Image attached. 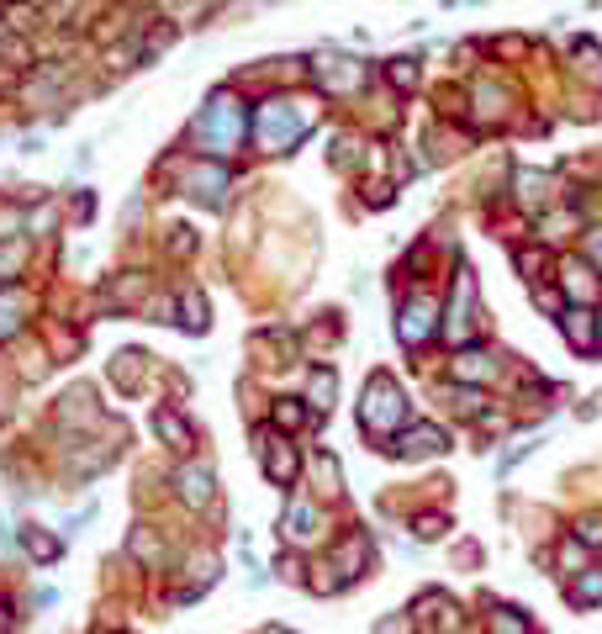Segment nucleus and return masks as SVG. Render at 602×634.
<instances>
[{
    "mask_svg": "<svg viewBox=\"0 0 602 634\" xmlns=\"http://www.w3.org/2000/svg\"><path fill=\"white\" fill-rule=\"evenodd\" d=\"M307 127H312V106L307 101H270V106H259V143H265V148H291Z\"/></svg>",
    "mask_w": 602,
    "mask_h": 634,
    "instance_id": "f257e3e1",
    "label": "nucleus"
},
{
    "mask_svg": "<svg viewBox=\"0 0 602 634\" xmlns=\"http://www.w3.org/2000/svg\"><path fill=\"white\" fill-rule=\"evenodd\" d=\"M196 138L212 143L217 154H222V148H233V143L243 138V101H233L228 90H222V96H212V101H206V111L196 117Z\"/></svg>",
    "mask_w": 602,
    "mask_h": 634,
    "instance_id": "f03ea898",
    "label": "nucleus"
},
{
    "mask_svg": "<svg viewBox=\"0 0 602 634\" xmlns=\"http://www.w3.org/2000/svg\"><path fill=\"white\" fill-rule=\"evenodd\" d=\"M360 418H365V428H375V434H391L402 418H407V402H402V391L391 386L386 376H375L370 381V391H365V407H360Z\"/></svg>",
    "mask_w": 602,
    "mask_h": 634,
    "instance_id": "7ed1b4c3",
    "label": "nucleus"
},
{
    "mask_svg": "<svg viewBox=\"0 0 602 634\" xmlns=\"http://www.w3.org/2000/svg\"><path fill=\"white\" fill-rule=\"evenodd\" d=\"M397 333L407 344H423L428 333H434V296H412V302H402V317H397Z\"/></svg>",
    "mask_w": 602,
    "mask_h": 634,
    "instance_id": "20e7f679",
    "label": "nucleus"
},
{
    "mask_svg": "<svg viewBox=\"0 0 602 634\" xmlns=\"http://www.w3.org/2000/svg\"><path fill=\"white\" fill-rule=\"evenodd\" d=\"M470 307H476V281L460 270V281H455V307H449V317H444L455 339H465V333H470Z\"/></svg>",
    "mask_w": 602,
    "mask_h": 634,
    "instance_id": "39448f33",
    "label": "nucleus"
},
{
    "mask_svg": "<svg viewBox=\"0 0 602 634\" xmlns=\"http://www.w3.org/2000/svg\"><path fill=\"white\" fill-rule=\"evenodd\" d=\"M180 497L196 502V508H206V502H212V471H206V465H185L180 471Z\"/></svg>",
    "mask_w": 602,
    "mask_h": 634,
    "instance_id": "423d86ee",
    "label": "nucleus"
},
{
    "mask_svg": "<svg viewBox=\"0 0 602 634\" xmlns=\"http://www.w3.org/2000/svg\"><path fill=\"white\" fill-rule=\"evenodd\" d=\"M228 164H201V170H191V191L201 185V196L206 201H222V191H228Z\"/></svg>",
    "mask_w": 602,
    "mask_h": 634,
    "instance_id": "0eeeda50",
    "label": "nucleus"
},
{
    "mask_svg": "<svg viewBox=\"0 0 602 634\" xmlns=\"http://www.w3.org/2000/svg\"><path fill=\"white\" fill-rule=\"evenodd\" d=\"M286 539H296V545L317 539V508H312V502H296V508H291V518H286Z\"/></svg>",
    "mask_w": 602,
    "mask_h": 634,
    "instance_id": "6e6552de",
    "label": "nucleus"
},
{
    "mask_svg": "<svg viewBox=\"0 0 602 634\" xmlns=\"http://www.w3.org/2000/svg\"><path fill=\"white\" fill-rule=\"evenodd\" d=\"M333 64H338V69L317 64V74H323V85H328V90H354V85L365 80V69H360V64H349V59H333Z\"/></svg>",
    "mask_w": 602,
    "mask_h": 634,
    "instance_id": "1a4fd4ad",
    "label": "nucleus"
},
{
    "mask_svg": "<svg viewBox=\"0 0 602 634\" xmlns=\"http://www.w3.org/2000/svg\"><path fill=\"white\" fill-rule=\"evenodd\" d=\"M492 370H497V365H492V354H481V349H465L460 360H455V376H460V381H470V386L486 381Z\"/></svg>",
    "mask_w": 602,
    "mask_h": 634,
    "instance_id": "9d476101",
    "label": "nucleus"
},
{
    "mask_svg": "<svg viewBox=\"0 0 602 634\" xmlns=\"http://www.w3.org/2000/svg\"><path fill=\"white\" fill-rule=\"evenodd\" d=\"M397 450L402 455H434V450H444V434L439 428H412V434H402Z\"/></svg>",
    "mask_w": 602,
    "mask_h": 634,
    "instance_id": "9b49d317",
    "label": "nucleus"
},
{
    "mask_svg": "<svg viewBox=\"0 0 602 634\" xmlns=\"http://www.w3.org/2000/svg\"><path fill=\"white\" fill-rule=\"evenodd\" d=\"M560 328H566V339H571V344H581V349L597 344V339H592V317L581 312V307H571L566 317H560Z\"/></svg>",
    "mask_w": 602,
    "mask_h": 634,
    "instance_id": "f8f14e48",
    "label": "nucleus"
},
{
    "mask_svg": "<svg viewBox=\"0 0 602 634\" xmlns=\"http://www.w3.org/2000/svg\"><path fill=\"white\" fill-rule=\"evenodd\" d=\"M265 476H270V481H291V476H296V455L286 450V444H275V450L265 455Z\"/></svg>",
    "mask_w": 602,
    "mask_h": 634,
    "instance_id": "ddd939ff",
    "label": "nucleus"
},
{
    "mask_svg": "<svg viewBox=\"0 0 602 634\" xmlns=\"http://www.w3.org/2000/svg\"><path fill=\"white\" fill-rule=\"evenodd\" d=\"M154 428H159V434H164L169 444H175V450H185V444H191V428H185L175 413H164V407L154 413Z\"/></svg>",
    "mask_w": 602,
    "mask_h": 634,
    "instance_id": "4468645a",
    "label": "nucleus"
},
{
    "mask_svg": "<svg viewBox=\"0 0 602 634\" xmlns=\"http://www.w3.org/2000/svg\"><path fill=\"white\" fill-rule=\"evenodd\" d=\"M333 391H338V381L328 376V370H323V376H312V391H307V397H312L317 413H328V407H333Z\"/></svg>",
    "mask_w": 602,
    "mask_h": 634,
    "instance_id": "2eb2a0df",
    "label": "nucleus"
},
{
    "mask_svg": "<svg viewBox=\"0 0 602 634\" xmlns=\"http://www.w3.org/2000/svg\"><path fill=\"white\" fill-rule=\"evenodd\" d=\"M16 312H22V296L16 291H0V339L16 333Z\"/></svg>",
    "mask_w": 602,
    "mask_h": 634,
    "instance_id": "dca6fc26",
    "label": "nucleus"
},
{
    "mask_svg": "<svg viewBox=\"0 0 602 634\" xmlns=\"http://www.w3.org/2000/svg\"><path fill=\"white\" fill-rule=\"evenodd\" d=\"M571 598H576V603H602V571H587V576H581V582L571 587Z\"/></svg>",
    "mask_w": 602,
    "mask_h": 634,
    "instance_id": "f3484780",
    "label": "nucleus"
},
{
    "mask_svg": "<svg viewBox=\"0 0 602 634\" xmlns=\"http://www.w3.org/2000/svg\"><path fill=\"white\" fill-rule=\"evenodd\" d=\"M492 634H529V629H523V619L513 608H502V613H492Z\"/></svg>",
    "mask_w": 602,
    "mask_h": 634,
    "instance_id": "a211bd4d",
    "label": "nucleus"
},
{
    "mask_svg": "<svg viewBox=\"0 0 602 634\" xmlns=\"http://www.w3.org/2000/svg\"><path fill=\"white\" fill-rule=\"evenodd\" d=\"M518 191L523 201H544V175H518Z\"/></svg>",
    "mask_w": 602,
    "mask_h": 634,
    "instance_id": "6ab92c4d",
    "label": "nucleus"
},
{
    "mask_svg": "<svg viewBox=\"0 0 602 634\" xmlns=\"http://www.w3.org/2000/svg\"><path fill=\"white\" fill-rule=\"evenodd\" d=\"M185 328H206V307H201V296H191V302H185Z\"/></svg>",
    "mask_w": 602,
    "mask_h": 634,
    "instance_id": "aec40b11",
    "label": "nucleus"
},
{
    "mask_svg": "<svg viewBox=\"0 0 602 634\" xmlns=\"http://www.w3.org/2000/svg\"><path fill=\"white\" fill-rule=\"evenodd\" d=\"M275 423H286V428H296V423H301V407H275Z\"/></svg>",
    "mask_w": 602,
    "mask_h": 634,
    "instance_id": "412c9836",
    "label": "nucleus"
},
{
    "mask_svg": "<svg viewBox=\"0 0 602 634\" xmlns=\"http://www.w3.org/2000/svg\"><path fill=\"white\" fill-rule=\"evenodd\" d=\"M391 80H397V85H412V64H407V59H397V69H391Z\"/></svg>",
    "mask_w": 602,
    "mask_h": 634,
    "instance_id": "4be33fe9",
    "label": "nucleus"
},
{
    "mask_svg": "<svg viewBox=\"0 0 602 634\" xmlns=\"http://www.w3.org/2000/svg\"><path fill=\"white\" fill-rule=\"evenodd\" d=\"M544 228H550V238H560V233H566V228H571V217H566V212H560V217H550V222H544Z\"/></svg>",
    "mask_w": 602,
    "mask_h": 634,
    "instance_id": "5701e85b",
    "label": "nucleus"
},
{
    "mask_svg": "<svg viewBox=\"0 0 602 634\" xmlns=\"http://www.w3.org/2000/svg\"><path fill=\"white\" fill-rule=\"evenodd\" d=\"M0 634H6V608H0Z\"/></svg>",
    "mask_w": 602,
    "mask_h": 634,
    "instance_id": "b1692460",
    "label": "nucleus"
},
{
    "mask_svg": "<svg viewBox=\"0 0 602 634\" xmlns=\"http://www.w3.org/2000/svg\"><path fill=\"white\" fill-rule=\"evenodd\" d=\"M597 344H602V328H597Z\"/></svg>",
    "mask_w": 602,
    "mask_h": 634,
    "instance_id": "393cba45",
    "label": "nucleus"
}]
</instances>
